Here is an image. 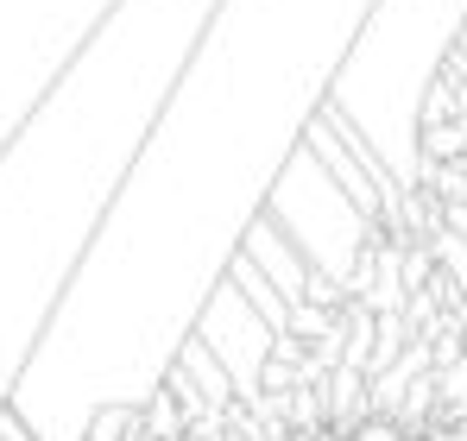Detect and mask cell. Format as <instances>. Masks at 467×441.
<instances>
[{
    "mask_svg": "<svg viewBox=\"0 0 467 441\" xmlns=\"http://www.w3.org/2000/svg\"><path fill=\"white\" fill-rule=\"evenodd\" d=\"M183 334H196V341L222 360V372L234 378V397H240L246 410L265 404V360H272V341H278V334L246 309V296L234 291L228 278L209 284L202 309H196V322H190Z\"/></svg>",
    "mask_w": 467,
    "mask_h": 441,
    "instance_id": "cell-1",
    "label": "cell"
},
{
    "mask_svg": "<svg viewBox=\"0 0 467 441\" xmlns=\"http://www.w3.org/2000/svg\"><path fill=\"white\" fill-rule=\"evenodd\" d=\"M234 252H240V259H253V265H259L278 291L291 296L297 309H328V315H341V309L354 303L341 284H328L322 272H310V259H304V252H297V246H291V240H285V233H278L265 215H253L246 227H240Z\"/></svg>",
    "mask_w": 467,
    "mask_h": 441,
    "instance_id": "cell-2",
    "label": "cell"
},
{
    "mask_svg": "<svg viewBox=\"0 0 467 441\" xmlns=\"http://www.w3.org/2000/svg\"><path fill=\"white\" fill-rule=\"evenodd\" d=\"M222 278H228V284H234L240 296H246V309H253V315H259V322H265L272 334H291V328H297V303H291V296L278 291V284H272V278H265V272H259L253 259L228 252Z\"/></svg>",
    "mask_w": 467,
    "mask_h": 441,
    "instance_id": "cell-3",
    "label": "cell"
},
{
    "mask_svg": "<svg viewBox=\"0 0 467 441\" xmlns=\"http://www.w3.org/2000/svg\"><path fill=\"white\" fill-rule=\"evenodd\" d=\"M171 372H183V378L196 385V397H202L215 416H228L234 404H240V397H234V378L222 372V360H215V354H209L196 334H183V341H177V354H171Z\"/></svg>",
    "mask_w": 467,
    "mask_h": 441,
    "instance_id": "cell-4",
    "label": "cell"
},
{
    "mask_svg": "<svg viewBox=\"0 0 467 441\" xmlns=\"http://www.w3.org/2000/svg\"><path fill=\"white\" fill-rule=\"evenodd\" d=\"M436 404H442L436 429H442V423H462V416H467V354L455 360V366H436Z\"/></svg>",
    "mask_w": 467,
    "mask_h": 441,
    "instance_id": "cell-5",
    "label": "cell"
},
{
    "mask_svg": "<svg viewBox=\"0 0 467 441\" xmlns=\"http://www.w3.org/2000/svg\"><path fill=\"white\" fill-rule=\"evenodd\" d=\"M430 252H436L449 272H462V291H467V240H462V233H449V227H442V233L430 240Z\"/></svg>",
    "mask_w": 467,
    "mask_h": 441,
    "instance_id": "cell-6",
    "label": "cell"
},
{
    "mask_svg": "<svg viewBox=\"0 0 467 441\" xmlns=\"http://www.w3.org/2000/svg\"><path fill=\"white\" fill-rule=\"evenodd\" d=\"M436 436H442V441H467V416H462V423H442Z\"/></svg>",
    "mask_w": 467,
    "mask_h": 441,
    "instance_id": "cell-7",
    "label": "cell"
},
{
    "mask_svg": "<svg viewBox=\"0 0 467 441\" xmlns=\"http://www.w3.org/2000/svg\"><path fill=\"white\" fill-rule=\"evenodd\" d=\"M430 441H442V436H430Z\"/></svg>",
    "mask_w": 467,
    "mask_h": 441,
    "instance_id": "cell-8",
    "label": "cell"
}]
</instances>
